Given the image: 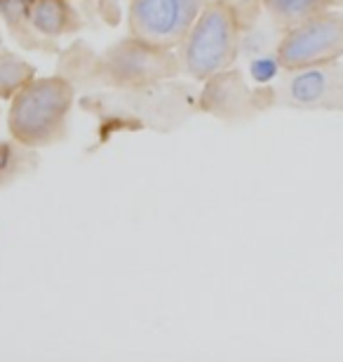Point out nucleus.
<instances>
[{"mask_svg":"<svg viewBox=\"0 0 343 362\" xmlns=\"http://www.w3.org/2000/svg\"><path fill=\"white\" fill-rule=\"evenodd\" d=\"M71 88L64 81H40L19 94L14 101L10 127L17 139L28 144H45L62 132Z\"/></svg>","mask_w":343,"mask_h":362,"instance_id":"nucleus-1","label":"nucleus"},{"mask_svg":"<svg viewBox=\"0 0 343 362\" xmlns=\"http://www.w3.org/2000/svg\"><path fill=\"white\" fill-rule=\"evenodd\" d=\"M238 47L236 24L226 7H211L195 24L186 42L184 62L193 76L207 78L233 62Z\"/></svg>","mask_w":343,"mask_h":362,"instance_id":"nucleus-2","label":"nucleus"},{"mask_svg":"<svg viewBox=\"0 0 343 362\" xmlns=\"http://www.w3.org/2000/svg\"><path fill=\"white\" fill-rule=\"evenodd\" d=\"M343 54V17L325 14L294 28L280 47V62L289 69L332 62Z\"/></svg>","mask_w":343,"mask_h":362,"instance_id":"nucleus-3","label":"nucleus"},{"mask_svg":"<svg viewBox=\"0 0 343 362\" xmlns=\"http://www.w3.org/2000/svg\"><path fill=\"white\" fill-rule=\"evenodd\" d=\"M198 0H134L132 31L153 45L174 42L191 28Z\"/></svg>","mask_w":343,"mask_h":362,"instance_id":"nucleus-4","label":"nucleus"},{"mask_svg":"<svg viewBox=\"0 0 343 362\" xmlns=\"http://www.w3.org/2000/svg\"><path fill=\"white\" fill-rule=\"evenodd\" d=\"M108 69L111 76L122 83H144L174 74V62L153 42L139 40L113 49V54L108 57Z\"/></svg>","mask_w":343,"mask_h":362,"instance_id":"nucleus-5","label":"nucleus"},{"mask_svg":"<svg viewBox=\"0 0 343 362\" xmlns=\"http://www.w3.org/2000/svg\"><path fill=\"white\" fill-rule=\"evenodd\" d=\"M289 106L343 108V69H310L296 74L282 90Z\"/></svg>","mask_w":343,"mask_h":362,"instance_id":"nucleus-6","label":"nucleus"},{"mask_svg":"<svg viewBox=\"0 0 343 362\" xmlns=\"http://www.w3.org/2000/svg\"><path fill=\"white\" fill-rule=\"evenodd\" d=\"M250 92L240 81V76H221V81H216L207 90V108L216 113H238L240 108L247 104Z\"/></svg>","mask_w":343,"mask_h":362,"instance_id":"nucleus-7","label":"nucleus"},{"mask_svg":"<svg viewBox=\"0 0 343 362\" xmlns=\"http://www.w3.org/2000/svg\"><path fill=\"white\" fill-rule=\"evenodd\" d=\"M266 5L277 19L291 24L318 14L325 7V0H266Z\"/></svg>","mask_w":343,"mask_h":362,"instance_id":"nucleus-8","label":"nucleus"},{"mask_svg":"<svg viewBox=\"0 0 343 362\" xmlns=\"http://www.w3.org/2000/svg\"><path fill=\"white\" fill-rule=\"evenodd\" d=\"M64 21H66V10L57 0H38L33 7V24L42 33H59L64 31Z\"/></svg>","mask_w":343,"mask_h":362,"instance_id":"nucleus-9","label":"nucleus"},{"mask_svg":"<svg viewBox=\"0 0 343 362\" xmlns=\"http://www.w3.org/2000/svg\"><path fill=\"white\" fill-rule=\"evenodd\" d=\"M28 76H31V66L19 62L17 57H0V94H10L12 90H17Z\"/></svg>","mask_w":343,"mask_h":362,"instance_id":"nucleus-10","label":"nucleus"},{"mask_svg":"<svg viewBox=\"0 0 343 362\" xmlns=\"http://www.w3.org/2000/svg\"><path fill=\"white\" fill-rule=\"evenodd\" d=\"M277 71V64L271 59V57H261V59H254L252 62V76L257 78L259 83H266L271 81Z\"/></svg>","mask_w":343,"mask_h":362,"instance_id":"nucleus-11","label":"nucleus"},{"mask_svg":"<svg viewBox=\"0 0 343 362\" xmlns=\"http://www.w3.org/2000/svg\"><path fill=\"white\" fill-rule=\"evenodd\" d=\"M28 3H31V0H0V7H5V10L12 14V7H14V10H19V12H21Z\"/></svg>","mask_w":343,"mask_h":362,"instance_id":"nucleus-12","label":"nucleus"}]
</instances>
